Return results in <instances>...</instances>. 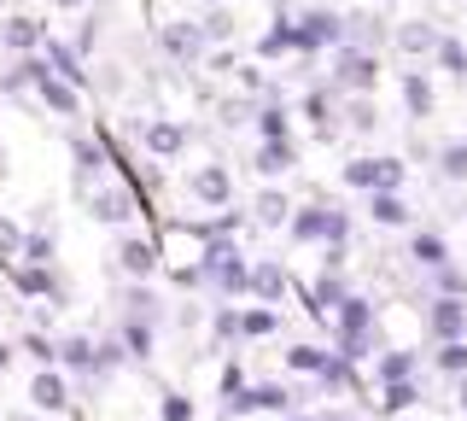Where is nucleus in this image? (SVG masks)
Masks as SVG:
<instances>
[{
    "label": "nucleus",
    "mask_w": 467,
    "mask_h": 421,
    "mask_svg": "<svg viewBox=\"0 0 467 421\" xmlns=\"http://www.w3.org/2000/svg\"><path fill=\"white\" fill-rule=\"evenodd\" d=\"M409 258H415V269H444L450 264V246H444V235H432V228H415V240H409Z\"/></svg>",
    "instance_id": "29"
},
{
    "label": "nucleus",
    "mask_w": 467,
    "mask_h": 421,
    "mask_svg": "<svg viewBox=\"0 0 467 421\" xmlns=\"http://www.w3.org/2000/svg\"><path fill=\"white\" fill-rule=\"evenodd\" d=\"M292 41H298V53L310 59V53H333L345 47V18L327 6H310L304 18H292Z\"/></svg>",
    "instance_id": "7"
},
{
    "label": "nucleus",
    "mask_w": 467,
    "mask_h": 421,
    "mask_svg": "<svg viewBox=\"0 0 467 421\" xmlns=\"http://www.w3.org/2000/svg\"><path fill=\"white\" fill-rule=\"evenodd\" d=\"M292 164H298V141H257V153H252V170H257L263 182L286 176Z\"/></svg>",
    "instance_id": "24"
},
{
    "label": "nucleus",
    "mask_w": 467,
    "mask_h": 421,
    "mask_svg": "<svg viewBox=\"0 0 467 421\" xmlns=\"http://www.w3.org/2000/svg\"><path fill=\"white\" fill-rule=\"evenodd\" d=\"M18 252H24V223L0 211V269H12V264H18Z\"/></svg>",
    "instance_id": "42"
},
{
    "label": "nucleus",
    "mask_w": 467,
    "mask_h": 421,
    "mask_svg": "<svg viewBox=\"0 0 467 421\" xmlns=\"http://www.w3.org/2000/svg\"><path fill=\"white\" fill-rule=\"evenodd\" d=\"M345 187H357V194H398L403 187V158H350L339 170Z\"/></svg>",
    "instance_id": "11"
},
{
    "label": "nucleus",
    "mask_w": 467,
    "mask_h": 421,
    "mask_svg": "<svg viewBox=\"0 0 467 421\" xmlns=\"http://www.w3.org/2000/svg\"><path fill=\"white\" fill-rule=\"evenodd\" d=\"M286 235L298 246H345L350 240V211H339V205H292Z\"/></svg>",
    "instance_id": "3"
},
{
    "label": "nucleus",
    "mask_w": 467,
    "mask_h": 421,
    "mask_svg": "<svg viewBox=\"0 0 467 421\" xmlns=\"http://www.w3.org/2000/svg\"><path fill=\"white\" fill-rule=\"evenodd\" d=\"M158 421H193V398H182V392H164V398H158Z\"/></svg>",
    "instance_id": "48"
},
{
    "label": "nucleus",
    "mask_w": 467,
    "mask_h": 421,
    "mask_svg": "<svg viewBox=\"0 0 467 421\" xmlns=\"http://www.w3.org/2000/svg\"><path fill=\"white\" fill-rule=\"evenodd\" d=\"M415 369H420V352H409V345H398V352H379V357H374V381H379V386L415 381Z\"/></svg>",
    "instance_id": "27"
},
{
    "label": "nucleus",
    "mask_w": 467,
    "mask_h": 421,
    "mask_svg": "<svg viewBox=\"0 0 467 421\" xmlns=\"http://www.w3.org/2000/svg\"><path fill=\"white\" fill-rule=\"evenodd\" d=\"M427 340L432 345H450V340H467V299H427Z\"/></svg>",
    "instance_id": "18"
},
{
    "label": "nucleus",
    "mask_w": 467,
    "mask_h": 421,
    "mask_svg": "<svg viewBox=\"0 0 467 421\" xmlns=\"http://www.w3.org/2000/svg\"><path fill=\"white\" fill-rule=\"evenodd\" d=\"M82 211L94 216V223H106V228H129L135 211H140V199H135L129 182H99L94 194H82Z\"/></svg>",
    "instance_id": "8"
},
{
    "label": "nucleus",
    "mask_w": 467,
    "mask_h": 421,
    "mask_svg": "<svg viewBox=\"0 0 467 421\" xmlns=\"http://www.w3.org/2000/svg\"><path fill=\"white\" fill-rule=\"evenodd\" d=\"M117 304H123L117 316H140V322H158V316H164V304H158L152 287H123V299H117Z\"/></svg>",
    "instance_id": "37"
},
{
    "label": "nucleus",
    "mask_w": 467,
    "mask_h": 421,
    "mask_svg": "<svg viewBox=\"0 0 467 421\" xmlns=\"http://www.w3.org/2000/svg\"><path fill=\"white\" fill-rule=\"evenodd\" d=\"M286 216H292L286 187H257V199H252V211H245V223H257V228H286Z\"/></svg>",
    "instance_id": "25"
},
{
    "label": "nucleus",
    "mask_w": 467,
    "mask_h": 421,
    "mask_svg": "<svg viewBox=\"0 0 467 421\" xmlns=\"http://www.w3.org/2000/svg\"><path fill=\"white\" fill-rule=\"evenodd\" d=\"M245 269H252V258H245L234 240H204V252H199V275H204V287H211V293L223 299V304L245 299Z\"/></svg>",
    "instance_id": "1"
},
{
    "label": "nucleus",
    "mask_w": 467,
    "mask_h": 421,
    "mask_svg": "<svg viewBox=\"0 0 467 421\" xmlns=\"http://www.w3.org/2000/svg\"><path fill=\"white\" fill-rule=\"evenodd\" d=\"M211 6H223V0H211Z\"/></svg>",
    "instance_id": "60"
},
{
    "label": "nucleus",
    "mask_w": 467,
    "mask_h": 421,
    "mask_svg": "<svg viewBox=\"0 0 467 421\" xmlns=\"http://www.w3.org/2000/svg\"><path fill=\"white\" fill-rule=\"evenodd\" d=\"M252 410H263V416H286V410H292V386H281V381H257V386H240V392L223 404L228 421H234V416H252Z\"/></svg>",
    "instance_id": "14"
},
{
    "label": "nucleus",
    "mask_w": 467,
    "mask_h": 421,
    "mask_svg": "<svg viewBox=\"0 0 467 421\" xmlns=\"http://www.w3.org/2000/svg\"><path fill=\"white\" fill-rule=\"evenodd\" d=\"M345 293H350L345 275H339V269H321V275H316V287H310V310H316V316H333Z\"/></svg>",
    "instance_id": "30"
},
{
    "label": "nucleus",
    "mask_w": 467,
    "mask_h": 421,
    "mask_svg": "<svg viewBox=\"0 0 467 421\" xmlns=\"http://www.w3.org/2000/svg\"><path fill=\"white\" fill-rule=\"evenodd\" d=\"M41 59H47V70H53L58 82H70V89H77V94L88 89V70H82V53L70 47V41H53V36H47V41H41Z\"/></svg>",
    "instance_id": "22"
},
{
    "label": "nucleus",
    "mask_w": 467,
    "mask_h": 421,
    "mask_svg": "<svg viewBox=\"0 0 467 421\" xmlns=\"http://www.w3.org/2000/svg\"><path fill=\"white\" fill-rule=\"evenodd\" d=\"M298 111L316 123V141H333L339 135V106H333V89H310L298 100Z\"/></svg>",
    "instance_id": "26"
},
{
    "label": "nucleus",
    "mask_w": 467,
    "mask_h": 421,
    "mask_svg": "<svg viewBox=\"0 0 467 421\" xmlns=\"http://www.w3.org/2000/svg\"><path fill=\"white\" fill-rule=\"evenodd\" d=\"M292 421H321V416H292Z\"/></svg>",
    "instance_id": "57"
},
{
    "label": "nucleus",
    "mask_w": 467,
    "mask_h": 421,
    "mask_svg": "<svg viewBox=\"0 0 467 421\" xmlns=\"http://www.w3.org/2000/svg\"><path fill=\"white\" fill-rule=\"evenodd\" d=\"M12 293L18 299H47V310H58V304H70V281L58 275V264H12Z\"/></svg>",
    "instance_id": "10"
},
{
    "label": "nucleus",
    "mask_w": 467,
    "mask_h": 421,
    "mask_svg": "<svg viewBox=\"0 0 467 421\" xmlns=\"http://www.w3.org/2000/svg\"><path fill=\"white\" fill-rule=\"evenodd\" d=\"M29 94H36V106H41V111H53V118H65V123H70V118H82V94L70 89V82H58L53 70H41Z\"/></svg>",
    "instance_id": "19"
},
{
    "label": "nucleus",
    "mask_w": 467,
    "mask_h": 421,
    "mask_svg": "<svg viewBox=\"0 0 467 421\" xmlns=\"http://www.w3.org/2000/svg\"><path fill=\"white\" fill-rule=\"evenodd\" d=\"M374 322H379L374 304L362 299V293H345L339 310H333V333H339V352H333V357L362 363V357H368V345H374Z\"/></svg>",
    "instance_id": "2"
},
{
    "label": "nucleus",
    "mask_w": 467,
    "mask_h": 421,
    "mask_svg": "<svg viewBox=\"0 0 467 421\" xmlns=\"http://www.w3.org/2000/svg\"><path fill=\"white\" fill-rule=\"evenodd\" d=\"M286 53H298V41H292V18H275L269 30L257 36V65H269V59H286Z\"/></svg>",
    "instance_id": "31"
},
{
    "label": "nucleus",
    "mask_w": 467,
    "mask_h": 421,
    "mask_svg": "<svg viewBox=\"0 0 467 421\" xmlns=\"http://www.w3.org/2000/svg\"><path fill=\"white\" fill-rule=\"evenodd\" d=\"M117 345H123V357L129 363H146L158 352V322H140V316H117V333H111Z\"/></svg>",
    "instance_id": "21"
},
{
    "label": "nucleus",
    "mask_w": 467,
    "mask_h": 421,
    "mask_svg": "<svg viewBox=\"0 0 467 421\" xmlns=\"http://www.w3.org/2000/svg\"><path fill=\"white\" fill-rule=\"evenodd\" d=\"M36 421H58V416H36Z\"/></svg>",
    "instance_id": "58"
},
{
    "label": "nucleus",
    "mask_w": 467,
    "mask_h": 421,
    "mask_svg": "<svg viewBox=\"0 0 467 421\" xmlns=\"http://www.w3.org/2000/svg\"><path fill=\"white\" fill-rule=\"evenodd\" d=\"M135 141H140V153H152V158H182L187 147H193V129H187L182 118H140Z\"/></svg>",
    "instance_id": "12"
},
{
    "label": "nucleus",
    "mask_w": 467,
    "mask_h": 421,
    "mask_svg": "<svg viewBox=\"0 0 467 421\" xmlns=\"http://www.w3.org/2000/svg\"><path fill=\"white\" fill-rule=\"evenodd\" d=\"M252 123H257V141H292V118H286V106H257L252 111Z\"/></svg>",
    "instance_id": "35"
},
{
    "label": "nucleus",
    "mask_w": 467,
    "mask_h": 421,
    "mask_svg": "<svg viewBox=\"0 0 467 421\" xmlns=\"http://www.w3.org/2000/svg\"><path fill=\"white\" fill-rule=\"evenodd\" d=\"M432 363L444 374H456V381H467V340H450V345H432Z\"/></svg>",
    "instance_id": "45"
},
{
    "label": "nucleus",
    "mask_w": 467,
    "mask_h": 421,
    "mask_svg": "<svg viewBox=\"0 0 467 421\" xmlns=\"http://www.w3.org/2000/svg\"><path fill=\"white\" fill-rule=\"evenodd\" d=\"M438 176H444V182H467V135H456V141L438 147Z\"/></svg>",
    "instance_id": "40"
},
{
    "label": "nucleus",
    "mask_w": 467,
    "mask_h": 421,
    "mask_svg": "<svg viewBox=\"0 0 467 421\" xmlns=\"http://www.w3.org/2000/svg\"><path fill=\"white\" fill-rule=\"evenodd\" d=\"M24 398L36 416H58V421H77V386H70L65 369H36L24 381Z\"/></svg>",
    "instance_id": "6"
},
{
    "label": "nucleus",
    "mask_w": 467,
    "mask_h": 421,
    "mask_svg": "<svg viewBox=\"0 0 467 421\" xmlns=\"http://www.w3.org/2000/svg\"><path fill=\"white\" fill-rule=\"evenodd\" d=\"M41 41H47V24L41 18H29V12H6V18H0V47H6L12 59H36Z\"/></svg>",
    "instance_id": "17"
},
{
    "label": "nucleus",
    "mask_w": 467,
    "mask_h": 421,
    "mask_svg": "<svg viewBox=\"0 0 467 421\" xmlns=\"http://www.w3.org/2000/svg\"><path fill=\"white\" fill-rule=\"evenodd\" d=\"M182 194L204 211H228L234 205V170L228 164H193L182 176Z\"/></svg>",
    "instance_id": "9"
},
{
    "label": "nucleus",
    "mask_w": 467,
    "mask_h": 421,
    "mask_svg": "<svg viewBox=\"0 0 467 421\" xmlns=\"http://www.w3.org/2000/svg\"><path fill=\"white\" fill-rule=\"evenodd\" d=\"M368 216L379 228H409V205L403 194H368Z\"/></svg>",
    "instance_id": "38"
},
{
    "label": "nucleus",
    "mask_w": 467,
    "mask_h": 421,
    "mask_svg": "<svg viewBox=\"0 0 467 421\" xmlns=\"http://www.w3.org/2000/svg\"><path fill=\"white\" fill-rule=\"evenodd\" d=\"M18 264H58V235H53V223H36V228H24V252H18Z\"/></svg>",
    "instance_id": "28"
},
{
    "label": "nucleus",
    "mask_w": 467,
    "mask_h": 421,
    "mask_svg": "<svg viewBox=\"0 0 467 421\" xmlns=\"http://www.w3.org/2000/svg\"><path fill=\"white\" fill-rule=\"evenodd\" d=\"M327 89L333 94H374L379 89V53H368V47H333V59H327Z\"/></svg>",
    "instance_id": "4"
},
{
    "label": "nucleus",
    "mask_w": 467,
    "mask_h": 421,
    "mask_svg": "<svg viewBox=\"0 0 467 421\" xmlns=\"http://www.w3.org/2000/svg\"><path fill=\"white\" fill-rule=\"evenodd\" d=\"M111 269L123 275L129 287H152V275L164 269V258H158V240L135 235V228H123V235L111 240Z\"/></svg>",
    "instance_id": "5"
},
{
    "label": "nucleus",
    "mask_w": 467,
    "mask_h": 421,
    "mask_svg": "<svg viewBox=\"0 0 467 421\" xmlns=\"http://www.w3.org/2000/svg\"><path fill=\"white\" fill-rule=\"evenodd\" d=\"M432 281H438V293H432V299H467V275H462L456 264L432 269Z\"/></svg>",
    "instance_id": "47"
},
{
    "label": "nucleus",
    "mask_w": 467,
    "mask_h": 421,
    "mask_svg": "<svg viewBox=\"0 0 467 421\" xmlns=\"http://www.w3.org/2000/svg\"><path fill=\"white\" fill-rule=\"evenodd\" d=\"M12 352H24L29 363H36V369H58V352H53V340L41 328H29L24 340H12Z\"/></svg>",
    "instance_id": "39"
},
{
    "label": "nucleus",
    "mask_w": 467,
    "mask_h": 421,
    "mask_svg": "<svg viewBox=\"0 0 467 421\" xmlns=\"http://www.w3.org/2000/svg\"><path fill=\"white\" fill-rule=\"evenodd\" d=\"M240 386H245V369H240V363H228V369H223V404H228Z\"/></svg>",
    "instance_id": "53"
},
{
    "label": "nucleus",
    "mask_w": 467,
    "mask_h": 421,
    "mask_svg": "<svg viewBox=\"0 0 467 421\" xmlns=\"http://www.w3.org/2000/svg\"><path fill=\"white\" fill-rule=\"evenodd\" d=\"M211 340L216 345H240V304H216L211 310Z\"/></svg>",
    "instance_id": "41"
},
{
    "label": "nucleus",
    "mask_w": 467,
    "mask_h": 421,
    "mask_svg": "<svg viewBox=\"0 0 467 421\" xmlns=\"http://www.w3.org/2000/svg\"><path fill=\"white\" fill-rule=\"evenodd\" d=\"M234 30H240V24H234V12L228 6H211L199 18V36H204V47H228L234 41Z\"/></svg>",
    "instance_id": "36"
},
{
    "label": "nucleus",
    "mask_w": 467,
    "mask_h": 421,
    "mask_svg": "<svg viewBox=\"0 0 467 421\" xmlns=\"http://www.w3.org/2000/svg\"><path fill=\"white\" fill-rule=\"evenodd\" d=\"M275 328H281V310H269V304H240V340H269Z\"/></svg>",
    "instance_id": "34"
},
{
    "label": "nucleus",
    "mask_w": 467,
    "mask_h": 421,
    "mask_svg": "<svg viewBox=\"0 0 467 421\" xmlns=\"http://www.w3.org/2000/svg\"><path fill=\"white\" fill-rule=\"evenodd\" d=\"M106 147L99 141H88V135H70V187H77V199L82 194H94L99 182H106Z\"/></svg>",
    "instance_id": "15"
},
{
    "label": "nucleus",
    "mask_w": 467,
    "mask_h": 421,
    "mask_svg": "<svg viewBox=\"0 0 467 421\" xmlns=\"http://www.w3.org/2000/svg\"><path fill=\"white\" fill-rule=\"evenodd\" d=\"M286 287H292V275L281 258H252V269H245V299H257V304H281L286 299Z\"/></svg>",
    "instance_id": "16"
},
{
    "label": "nucleus",
    "mask_w": 467,
    "mask_h": 421,
    "mask_svg": "<svg viewBox=\"0 0 467 421\" xmlns=\"http://www.w3.org/2000/svg\"><path fill=\"white\" fill-rule=\"evenodd\" d=\"M6 170H12V164H6V147H0V176H6Z\"/></svg>",
    "instance_id": "55"
},
{
    "label": "nucleus",
    "mask_w": 467,
    "mask_h": 421,
    "mask_svg": "<svg viewBox=\"0 0 467 421\" xmlns=\"http://www.w3.org/2000/svg\"><path fill=\"white\" fill-rule=\"evenodd\" d=\"M339 118H345L339 129H350V135H374V129H379V106H374V94H350Z\"/></svg>",
    "instance_id": "32"
},
{
    "label": "nucleus",
    "mask_w": 467,
    "mask_h": 421,
    "mask_svg": "<svg viewBox=\"0 0 467 421\" xmlns=\"http://www.w3.org/2000/svg\"><path fill=\"white\" fill-rule=\"evenodd\" d=\"M47 6H53V12H82L88 0H47Z\"/></svg>",
    "instance_id": "54"
},
{
    "label": "nucleus",
    "mask_w": 467,
    "mask_h": 421,
    "mask_svg": "<svg viewBox=\"0 0 467 421\" xmlns=\"http://www.w3.org/2000/svg\"><path fill=\"white\" fill-rule=\"evenodd\" d=\"M432 59H438V65H444V70H450V77H456V82H467V47H462V41H456V36H438V47H432Z\"/></svg>",
    "instance_id": "43"
},
{
    "label": "nucleus",
    "mask_w": 467,
    "mask_h": 421,
    "mask_svg": "<svg viewBox=\"0 0 467 421\" xmlns=\"http://www.w3.org/2000/svg\"><path fill=\"white\" fill-rule=\"evenodd\" d=\"M403 106H409V118H432L438 94H432L427 70H403Z\"/></svg>",
    "instance_id": "33"
},
{
    "label": "nucleus",
    "mask_w": 467,
    "mask_h": 421,
    "mask_svg": "<svg viewBox=\"0 0 467 421\" xmlns=\"http://www.w3.org/2000/svg\"><path fill=\"white\" fill-rule=\"evenodd\" d=\"M252 111L257 106H245V100H223V106H216V118H223L228 129H240V123H252Z\"/></svg>",
    "instance_id": "50"
},
{
    "label": "nucleus",
    "mask_w": 467,
    "mask_h": 421,
    "mask_svg": "<svg viewBox=\"0 0 467 421\" xmlns=\"http://www.w3.org/2000/svg\"><path fill=\"white\" fill-rule=\"evenodd\" d=\"M158 47H164L170 65H204V36H199V18H170L158 24Z\"/></svg>",
    "instance_id": "13"
},
{
    "label": "nucleus",
    "mask_w": 467,
    "mask_h": 421,
    "mask_svg": "<svg viewBox=\"0 0 467 421\" xmlns=\"http://www.w3.org/2000/svg\"><path fill=\"white\" fill-rule=\"evenodd\" d=\"M386 398H379V410L386 416H398V410H409V404H420V386L415 381H398V386H379Z\"/></svg>",
    "instance_id": "46"
},
{
    "label": "nucleus",
    "mask_w": 467,
    "mask_h": 421,
    "mask_svg": "<svg viewBox=\"0 0 467 421\" xmlns=\"http://www.w3.org/2000/svg\"><path fill=\"white\" fill-rule=\"evenodd\" d=\"M204 65H211L216 77H234V70H240V53H234V47H211V53H204Z\"/></svg>",
    "instance_id": "51"
},
{
    "label": "nucleus",
    "mask_w": 467,
    "mask_h": 421,
    "mask_svg": "<svg viewBox=\"0 0 467 421\" xmlns=\"http://www.w3.org/2000/svg\"><path fill=\"white\" fill-rule=\"evenodd\" d=\"M234 82H240L245 94H269V77H263V65H240V70H234Z\"/></svg>",
    "instance_id": "49"
},
{
    "label": "nucleus",
    "mask_w": 467,
    "mask_h": 421,
    "mask_svg": "<svg viewBox=\"0 0 467 421\" xmlns=\"http://www.w3.org/2000/svg\"><path fill=\"white\" fill-rule=\"evenodd\" d=\"M53 352L70 381H94V333H65V340H53Z\"/></svg>",
    "instance_id": "20"
},
{
    "label": "nucleus",
    "mask_w": 467,
    "mask_h": 421,
    "mask_svg": "<svg viewBox=\"0 0 467 421\" xmlns=\"http://www.w3.org/2000/svg\"><path fill=\"white\" fill-rule=\"evenodd\" d=\"M438 24H427V18H403L398 30H391V41H398V53L403 59H432V47H438Z\"/></svg>",
    "instance_id": "23"
},
{
    "label": "nucleus",
    "mask_w": 467,
    "mask_h": 421,
    "mask_svg": "<svg viewBox=\"0 0 467 421\" xmlns=\"http://www.w3.org/2000/svg\"><path fill=\"white\" fill-rule=\"evenodd\" d=\"M456 398H462V410H467V381H462V392H456Z\"/></svg>",
    "instance_id": "56"
},
{
    "label": "nucleus",
    "mask_w": 467,
    "mask_h": 421,
    "mask_svg": "<svg viewBox=\"0 0 467 421\" xmlns=\"http://www.w3.org/2000/svg\"><path fill=\"white\" fill-rule=\"evenodd\" d=\"M0 316H6V299H0Z\"/></svg>",
    "instance_id": "59"
},
{
    "label": "nucleus",
    "mask_w": 467,
    "mask_h": 421,
    "mask_svg": "<svg viewBox=\"0 0 467 421\" xmlns=\"http://www.w3.org/2000/svg\"><path fill=\"white\" fill-rule=\"evenodd\" d=\"M327 357L333 352H321V345H292V352H286V369L292 374H321V369H327Z\"/></svg>",
    "instance_id": "44"
},
{
    "label": "nucleus",
    "mask_w": 467,
    "mask_h": 421,
    "mask_svg": "<svg viewBox=\"0 0 467 421\" xmlns=\"http://www.w3.org/2000/svg\"><path fill=\"white\" fill-rule=\"evenodd\" d=\"M170 281L182 287V293H199V287H204V275H199V264H182V269H170Z\"/></svg>",
    "instance_id": "52"
}]
</instances>
